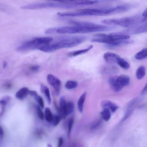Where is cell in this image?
<instances>
[{
	"instance_id": "8",
	"label": "cell",
	"mask_w": 147,
	"mask_h": 147,
	"mask_svg": "<svg viewBox=\"0 0 147 147\" xmlns=\"http://www.w3.org/2000/svg\"><path fill=\"white\" fill-rule=\"evenodd\" d=\"M147 31V25L146 22L130 27L121 32L115 33L118 34L129 36V35L146 33Z\"/></svg>"
},
{
	"instance_id": "1",
	"label": "cell",
	"mask_w": 147,
	"mask_h": 147,
	"mask_svg": "<svg viewBox=\"0 0 147 147\" xmlns=\"http://www.w3.org/2000/svg\"><path fill=\"white\" fill-rule=\"evenodd\" d=\"M87 39V37L84 36L68 37L51 43L42 48L40 50L46 53L52 52L61 49L75 47L85 41Z\"/></svg>"
},
{
	"instance_id": "26",
	"label": "cell",
	"mask_w": 147,
	"mask_h": 147,
	"mask_svg": "<svg viewBox=\"0 0 147 147\" xmlns=\"http://www.w3.org/2000/svg\"><path fill=\"white\" fill-rule=\"evenodd\" d=\"M36 101L39 103L40 107L43 109L44 108V104L43 99L40 96L37 95L34 97Z\"/></svg>"
},
{
	"instance_id": "15",
	"label": "cell",
	"mask_w": 147,
	"mask_h": 147,
	"mask_svg": "<svg viewBox=\"0 0 147 147\" xmlns=\"http://www.w3.org/2000/svg\"><path fill=\"white\" fill-rule=\"evenodd\" d=\"M93 47V45H90L87 48L84 49L70 52L67 54V55L70 57L76 56L87 52L92 49Z\"/></svg>"
},
{
	"instance_id": "12",
	"label": "cell",
	"mask_w": 147,
	"mask_h": 147,
	"mask_svg": "<svg viewBox=\"0 0 147 147\" xmlns=\"http://www.w3.org/2000/svg\"><path fill=\"white\" fill-rule=\"evenodd\" d=\"M66 104L65 97L62 96L60 99V106L56 109L58 115L61 118L64 119L67 116L66 113Z\"/></svg>"
},
{
	"instance_id": "34",
	"label": "cell",
	"mask_w": 147,
	"mask_h": 147,
	"mask_svg": "<svg viewBox=\"0 0 147 147\" xmlns=\"http://www.w3.org/2000/svg\"><path fill=\"white\" fill-rule=\"evenodd\" d=\"M29 94L31 95L34 97L37 95H38L36 91H29Z\"/></svg>"
},
{
	"instance_id": "35",
	"label": "cell",
	"mask_w": 147,
	"mask_h": 147,
	"mask_svg": "<svg viewBox=\"0 0 147 147\" xmlns=\"http://www.w3.org/2000/svg\"><path fill=\"white\" fill-rule=\"evenodd\" d=\"M147 85L146 84L141 92V94L144 95L146 94L147 92Z\"/></svg>"
},
{
	"instance_id": "6",
	"label": "cell",
	"mask_w": 147,
	"mask_h": 147,
	"mask_svg": "<svg viewBox=\"0 0 147 147\" xmlns=\"http://www.w3.org/2000/svg\"><path fill=\"white\" fill-rule=\"evenodd\" d=\"M92 42H97L106 44L108 48H113L121 46L132 44L134 41L129 39L115 40L106 38H94L91 40Z\"/></svg>"
},
{
	"instance_id": "18",
	"label": "cell",
	"mask_w": 147,
	"mask_h": 147,
	"mask_svg": "<svg viewBox=\"0 0 147 147\" xmlns=\"http://www.w3.org/2000/svg\"><path fill=\"white\" fill-rule=\"evenodd\" d=\"M87 95V92H85L79 98L78 101V107L79 111L82 113L83 111L84 104Z\"/></svg>"
},
{
	"instance_id": "29",
	"label": "cell",
	"mask_w": 147,
	"mask_h": 147,
	"mask_svg": "<svg viewBox=\"0 0 147 147\" xmlns=\"http://www.w3.org/2000/svg\"><path fill=\"white\" fill-rule=\"evenodd\" d=\"M37 113L39 118L41 120L44 119V115L40 106H38L37 108Z\"/></svg>"
},
{
	"instance_id": "5",
	"label": "cell",
	"mask_w": 147,
	"mask_h": 147,
	"mask_svg": "<svg viewBox=\"0 0 147 147\" xmlns=\"http://www.w3.org/2000/svg\"><path fill=\"white\" fill-rule=\"evenodd\" d=\"M130 82V78L125 75L113 77L109 80L111 88L115 92L121 90L124 87L128 85Z\"/></svg>"
},
{
	"instance_id": "13",
	"label": "cell",
	"mask_w": 147,
	"mask_h": 147,
	"mask_svg": "<svg viewBox=\"0 0 147 147\" xmlns=\"http://www.w3.org/2000/svg\"><path fill=\"white\" fill-rule=\"evenodd\" d=\"M120 57L118 55L110 52L105 53L103 55L104 59L109 64H117L118 60Z\"/></svg>"
},
{
	"instance_id": "17",
	"label": "cell",
	"mask_w": 147,
	"mask_h": 147,
	"mask_svg": "<svg viewBox=\"0 0 147 147\" xmlns=\"http://www.w3.org/2000/svg\"><path fill=\"white\" fill-rule=\"evenodd\" d=\"M41 92L44 94L45 96L48 104L49 105L51 104V99L49 88L47 86L42 83L41 86Z\"/></svg>"
},
{
	"instance_id": "10",
	"label": "cell",
	"mask_w": 147,
	"mask_h": 147,
	"mask_svg": "<svg viewBox=\"0 0 147 147\" xmlns=\"http://www.w3.org/2000/svg\"><path fill=\"white\" fill-rule=\"evenodd\" d=\"M47 79L49 84L55 89L57 95H59L61 87L60 81L51 74L48 75Z\"/></svg>"
},
{
	"instance_id": "33",
	"label": "cell",
	"mask_w": 147,
	"mask_h": 147,
	"mask_svg": "<svg viewBox=\"0 0 147 147\" xmlns=\"http://www.w3.org/2000/svg\"><path fill=\"white\" fill-rule=\"evenodd\" d=\"M40 68V66L39 65H35L32 67L31 69L32 70L36 71L38 70Z\"/></svg>"
},
{
	"instance_id": "23",
	"label": "cell",
	"mask_w": 147,
	"mask_h": 147,
	"mask_svg": "<svg viewBox=\"0 0 147 147\" xmlns=\"http://www.w3.org/2000/svg\"><path fill=\"white\" fill-rule=\"evenodd\" d=\"M74 109V104L72 101H68L67 102L66 106V113L67 116L72 113Z\"/></svg>"
},
{
	"instance_id": "36",
	"label": "cell",
	"mask_w": 147,
	"mask_h": 147,
	"mask_svg": "<svg viewBox=\"0 0 147 147\" xmlns=\"http://www.w3.org/2000/svg\"><path fill=\"white\" fill-rule=\"evenodd\" d=\"M4 135V132L2 127L0 126V138H2Z\"/></svg>"
},
{
	"instance_id": "16",
	"label": "cell",
	"mask_w": 147,
	"mask_h": 147,
	"mask_svg": "<svg viewBox=\"0 0 147 147\" xmlns=\"http://www.w3.org/2000/svg\"><path fill=\"white\" fill-rule=\"evenodd\" d=\"M29 90L27 87L21 89L16 94L17 98L20 100L24 99L29 94Z\"/></svg>"
},
{
	"instance_id": "21",
	"label": "cell",
	"mask_w": 147,
	"mask_h": 147,
	"mask_svg": "<svg viewBox=\"0 0 147 147\" xmlns=\"http://www.w3.org/2000/svg\"><path fill=\"white\" fill-rule=\"evenodd\" d=\"M117 64L124 70H128L130 67V65L129 63L121 57L118 60Z\"/></svg>"
},
{
	"instance_id": "9",
	"label": "cell",
	"mask_w": 147,
	"mask_h": 147,
	"mask_svg": "<svg viewBox=\"0 0 147 147\" xmlns=\"http://www.w3.org/2000/svg\"><path fill=\"white\" fill-rule=\"evenodd\" d=\"M95 38H106L109 39L118 40L129 39L130 36L118 34L115 33L107 34H98L94 36Z\"/></svg>"
},
{
	"instance_id": "11",
	"label": "cell",
	"mask_w": 147,
	"mask_h": 147,
	"mask_svg": "<svg viewBox=\"0 0 147 147\" xmlns=\"http://www.w3.org/2000/svg\"><path fill=\"white\" fill-rule=\"evenodd\" d=\"M62 3L67 4L78 5L82 6L85 5H92L98 2L97 1H84V0H79V1H58Z\"/></svg>"
},
{
	"instance_id": "22",
	"label": "cell",
	"mask_w": 147,
	"mask_h": 147,
	"mask_svg": "<svg viewBox=\"0 0 147 147\" xmlns=\"http://www.w3.org/2000/svg\"><path fill=\"white\" fill-rule=\"evenodd\" d=\"M100 114L102 119L106 121H108L111 117L110 111L107 108H104L101 112Z\"/></svg>"
},
{
	"instance_id": "3",
	"label": "cell",
	"mask_w": 147,
	"mask_h": 147,
	"mask_svg": "<svg viewBox=\"0 0 147 147\" xmlns=\"http://www.w3.org/2000/svg\"><path fill=\"white\" fill-rule=\"evenodd\" d=\"M53 40V38L51 37L35 38L23 43L17 48L16 50L19 52L40 50L42 48L51 43Z\"/></svg>"
},
{
	"instance_id": "27",
	"label": "cell",
	"mask_w": 147,
	"mask_h": 147,
	"mask_svg": "<svg viewBox=\"0 0 147 147\" xmlns=\"http://www.w3.org/2000/svg\"><path fill=\"white\" fill-rule=\"evenodd\" d=\"M61 118L58 115L55 114L53 115V119L52 121V122L53 125L57 126L60 122Z\"/></svg>"
},
{
	"instance_id": "32",
	"label": "cell",
	"mask_w": 147,
	"mask_h": 147,
	"mask_svg": "<svg viewBox=\"0 0 147 147\" xmlns=\"http://www.w3.org/2000/svg\"><path fill=\"white\" fill-rule=\"evenodd\" d=\"M64 140L63 138L62 137H60L58 139V147H62L63 145Z\"/></svg>"
},
{
	"instance_id": "25",
	"label": "cell",
	"mask_w": 147,
	"mask_h": 147,
	"mask_svg": "<svg viewBox=\"0 0 147 147\" xmlns=\"http://www.w3.org/2000/svg\"><path fill=\"white\" fill-rule=\"evenodd\" d=\"M53 115L50 109L46 107L45 109V117L46 120L48 122H51L53 119Z\"/></svg>"
},
{
	"instance_id": "24",
	"label": "cell",
	"mask_w": 147,
	"mask_h": 147,
	"mask_svg": "<svg viewBox=\"0 0 147 147\" xmlns=\"http://www.w3.org/2000/svg\"><path fill=\"white\" fill-rule=\"evenodd\" d=\"M78 85V83L76 81H69L66 82L65 85V87L67 89H71L77 87Z\"/></svg>"
},
{
	"instance_id": "31",
	"label": "cell",
	"mask_w": 147,
	"mask_h": 147,
	"mask_svg": "<svg viewBox=\"0 0 147 147\" xmlns=\"http://www.w3.org/2000/svg\"><path fill=\"white\" fill-rule=\"evenodd\" d=\"M101 124V121H99L94 124L91 127V129L94 130L99 127Z\"/></svg>"
},
{
	"instance_id": "39",
	"label": "cell",
	"mask_w": 147,
	"mask_h": 147,
	"mask_svg": "<svg viewBox=\"0 0 147 147\" xmlns=\"http://www.w3.org/2000/svg\"><path fill=\"white\" fill-rule=\"evenodd\" d=\"M7 62L6 61H5L3 64V67L5 68L7 66Z\"/></svg>"
},
{
	"instance_id": "38",
	"label": "cell",
	"mask_w": 147,
	"mask_h": 147,
	"mask_svg": "<svg viewBox=\"0 0 147 147\" xmlns=\"http://www.w3.org/2000/svg\"><path fill=\"white\" fill-rule=\"evenodd\" d=\"M7 103V101L4 100H0V103L3 105H5Z\"/></svg>"
},
{
	"instance_id": "37",
	"label": "cell",
	"mask_w": 147,
	"mask_h": 147,
	"mask_svg": "<svg viewBox=\"0 0 147 147\" xmlns=\"http://www.w3.org/2000/svg\"><path fill=\"white\" fill-rule=\"evenodd\" d=\"M142 16L145 18H147V9H146L144 11L142 14Z\"/></svg>"
},
{
	"instance_id": "2",
	"label": "cell",
	"mask_w": 147,
	"mask_h": 147,
	"mask_svg": "<svg viewBox=\"0 0 147 147\" xmlns=\"http://www.w3.org/2000/svg\"><path fill=\"white\" fill-rule=\"evenodd\" d=\"M146 20L147 18H144L141 15H137L121 18L105 19L102 20L101 22L107 25L118 26L130 28L145 23Z\"/></svg>"
},
{
	"instance_id": "14",
	"label": "cell",
	"mask_w": 147,
	"mask_h": 147,
	"mask_svg": "<svg viewBox=\"0 0 147 147\" xmlns=\"http://www.w3.org/2000/svg\"><path fill=\"white\" fill-rule=\"evenodd\" d=\"M101 105L104 109L107 108L112 112H115L119 108V106L116 104L109 100H105L102 101Z\"/></svg>"
},
{
	"instance_id": "4",
	"label": "cell",
	"mask_w": 147,
	"mask_h": 147,
	"mask_svg": "<svg viewBox=\"0 0 147 147\" xmlns=\"http://www.w3.org/2000/svg\"><path fill=\"white\" fill-rule=\"evenodd\" d=\"M82 6L65 4L58 2H46L31 4L21 7L24 9H37L46 8H60L63 9H72L76 8Z\"/></svg>"
},
{
	"instance_id": "30",
	"label": "cell",
	"mask_w": 147,
	"mask_h": 147,
	"mask_svg": "<svg viewBox=\"0 0 147 147\" xmlns=\"http://www.w3.org/2000/svg\"><path fill=\"white\" fill-rule=\"evenodd\" d=\"M134 112V110L132 109L128 111L126 114L125 117L123 119L124 120L127 119Z\"/></svg>"
},
{
	"instance_id": "28",
	"label": "cell",
	"mask_w": 147,
	"mask_h": 147,
	"mask_svg": "<svg viewBox=\"0 0 147 147\" xmlns=\"http://www.w3.org/2000/svg\"><path fill=\"white\" fill-rule=\"evenodd\" d=\"M74 120L73 118H70L68 121V136H69L70 135L72 128L74 123Z\"/></svg>"
},
{
	"instance_id": "7",
	"label": "cell",
	"mask_w": 147,
	"mask_h": 147,
	"mask_svg": "<svg viewBox=\"0 0 147 147\" xmlns=\"http://www.w3.org/2000/svg\"><path fill=\"white\" fill-rule=\"evenodd\" d=\"M55 32L58 34H85V30L84 26L81 25H77L72 26L56 28Z\"/></svg>"
},
{
	"instance_id": "19",
	"label": "cell",
	"mask_w": 147,
	"mask_h": 147,
	"mask_svg": "<svg viewBox=\"0 0 147 147\" xmlns=\"http://www.w3.org/2000/svg\"><path fill=\"white\" fill-rule=\"evenodd\" d=\"M147 56V49L144 48L138 52L135 55V58L138 60H141L146 58Z\"/></svg>"
},
{
	"instance_id": "40",
	"label": "cell",
	"mask_w": 147,
	"mask_h": 147,
	"mask_svg": "<svg viewBox=\"0 0 147 147\" xmlns=\"http://www.w3.org/2000/svg\"><path fill=\"white\" fill-rule=\"evenodd\" d=\"M2 9L1 8H0V9L1 10Z\"/></svg>"
},
{
	"instance_id": "20",
	"label": "cell",
	"mask_w": 147,
	"mask_h": 147,
	"mask_svg": "<svg viewBox=\"0 0 147 147\" xmlns=\"http://www.w3.org/2000/svg\"><path fill=\"white\" fill-rule=\"evenodd\" d=\"M146 70L145 68L143 66H141L137 69L136 73V77L138 80L142 79L146 74Z\"/></svg>"
}]
</instances>
